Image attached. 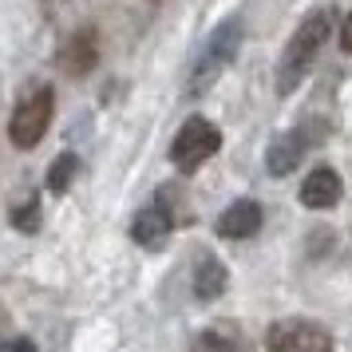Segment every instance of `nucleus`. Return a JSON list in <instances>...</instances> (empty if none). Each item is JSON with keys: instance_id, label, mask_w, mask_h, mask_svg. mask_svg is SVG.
<instances>
[{"instance_id": "4468645a", "label": "nucleus", "mask_w": 352, "mask_h": 352, "mask_svg": "<svg viewBox=\"0 0 352 352\" xmlns=\"http://www.w3.org/2000/svg\"><path fill=\"white\" fill-rule=\"evenodd\" d=\"M0 352H36V344L28 336H12V340H0Z\"/></svg>"}, {"instance_id": "2eb2a0df", "label": "nucleus", "mask_w": 352, "mask_h": 352, "mask_svg": "<svg viewBox=\"0 0 352 352\" xmlns=\"http://www.w3.org/2000/svg\"><path fill=\"white\" fill-rule=\"evenodd\" d=\"M340 48L352 56V16H349V24H344V36H340Z\"/></svg>"}, {"instance_id": "39448f33", "label": "nucleus", "mask_w": 352, "mask_h": 352, "mask_svg": "<svg viewBox=\"0 0 352 352\" xmlns=\"http://www.w3.org/2000/svg\"><path fill=\"white\" fill-rule=\"evenodd\" d=\"M265 340L270 352H333V336L313 320H277Z\"/></svg>"}, {"instance_id": "f257e3e1", "label": "nucleus", "mask_w": 352, "mask_h": 352, "mask_svg": "<svg viewBox=\"0 0 352 352\" xmlns=\"http://www.w3.org/2000/svg\"><path fill=\"white\" fill-rule=\"evenodd\" d=\"M329 28H333V16H329L324 8H317V12H309V16L301 20V28L293 32V40H289L285 52H281V64H277V91H281V96H289V91L309 76L317 52L324 48V40H329Z\"/></svg>"}, {"instance_id": "ddd939ff", "label": "nucleus", "mask_w": 352, "mask_h": 352, "mask_svg": "<svg viewBox=\"0 0 352 352\" xmlns=\"http://www.w3.org/2000/svg\"><path fill=\"white\" fill-rule=\"evenodd\" d=\"M36 218H40V210H36V198H32V202H28L24 210H16V214H12L16 230H24V234H28V230H36Z\"/></svg>"}, {"instance_id": "6e6552de", "label": "nucleus", "mask_w": 352, "mask_h": 352, "mask_svg": "<svg viewBox=\"0 0 352 352\" xmlns=\"http://www.w3.org/2000/svg\"><path fill=\"white\" fill-rule=\"evenodd\" d=\"M99 60V32L91 24H83L76 36H67L64 52H60V64L72 72V76H87Z\"/></svg>"}, {"instance_id": "1a4fd4ad", "label": "nucleus", "mask_w": 352, "mask_h": 352, "mask_svg": "<svg viewBox=\"0 0 352 352\" xmlns=\"http://www.w3.org/2000/svg\"><path fill=\"white\" fill-rule=\"evenodd\" d=\"M309 135L305 131H285L281 139H273V146H270V155H265V166H270V175H277V178H285L297 162L305 159V151H309Z\"/></svg>"}, {"instance_id": "9b49d317", "label": "nucleus", "mask_w": 352, "mask_h": 352, "mask_svg": "<svg viewBox=\"0 0 352 352\" xmlns=\"http://www.w3.org/2000/svg\"><path fill=\"white\" fill-rule=\"evenodd\" d=\"M226 281H230V273H226V265L218 257H202V261H198V270H194V293H198L202 301L222 297Z\"/></svg>"}, {"instance_id": "0eeeda50", "label": "nucleus", "mask_w": 352, "mask_h": 352, "mask_svg": "<svg viewBox=\"0 0 352 352\" xmlns=\"http://www.w3.org/2000/svg\"><path fill=\"white\" fill-rule=\"evenodd\" d=\"M340 194H344V182H340V175H336L333 166H317V170H309V178L301 182V202L309 210L336 206Z\"/></svg>"}, {"instance_id": "9d476101", "label": "nucleus", "mask_w": 352, "mask_h": 352, "mask_svg": "<svg viewBox=\"0 0 352 352\" xmlns=\"http://www.w3.org/2000/svg\"><path fill=\"white\" fill-rule=\"evenodd\" d=\"M257 230H261V206L257 202H250V198H241V202H234V206L222 210V218H218V234L222 238H254Z\"/></svg>"}, {"instance_id": "20e7f679", "label": "nucleus", "mask_w": 352, "mask_h": 352, "mask_svg": "<svg viewBox=\"0 0 352 352\" xmlns=\"http://www.w3.org/2000/svg\"><path fill=\"white\" fill-rule=\"evenodd\" d=\"M218 146H222V131L214 127L210 119L194 115V119H186L178 127L175 143H170V162H175L178 170H198L206 159L218 155Z\"/></svg>"}, {"instance_id": "f03ea898", "label": "nucleus", "mask_w": 352, "mask_h": 352, "mask_svg": "<svg viewBox=\"0 0 352 352\" xmlns=\"http://www.w3.org/2000/svg\"><path fill=\"white\" fill-rule=\"evenodd\" d=\"M52 115H56V91H52L48 83L36 87V91H28V96L20 99V107L12 111V123H8V139H12V146L32 151V146L48 135Z\"/></svg>"}, {"instance_id": "7ed1b4c3", "label": "nucleus", "mask_w": 352, "mask_h": 352, "mask_svg": "<svg viewBox=\"0 0 352 352\" xmlns=\"http://www.w3.org/2000/svg\"><path fill=\"white\" fill-rule=\"evenodd\" d=\"M238 48H241V20H226V24H218L214 36L206 40V48H202V56H198V64H194L190 91H206L210 83L234 64Z\"/></svg>"}, {"instance_id": "423d86ee", "label": "nucleus", "mask_w": 352, "mask_h": 352, "mask_svg": "<svg viewBox=\"0 0 352 352\" xmlns=\"http://www.w3.org/2000/svg\"><path fill=\"white\" fill-rule=\"evenodd\" d=\"M170 230H175V218H170V210L166 202H151L135 214V222H131V238L139 241L143 250H159L162 241L170 238Z\"/></svg>"}, {"instance_id": "f8f14e48", "label": "nucleus", "mask_w": 352, "mask_h": 352, "mask_svg": "<svg viewBox=\"0 0 352 352\" xmlns=\"http://www.w3.org/2000/svg\"><path fill=\"white\" fill-rule=\"evenodd\" d=\"M76 170H80V159H76V155H60V159L52 162V170H48V190L52 194H64L67 186H72Z\"/></svg>"}]
</instances>
